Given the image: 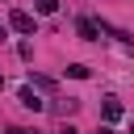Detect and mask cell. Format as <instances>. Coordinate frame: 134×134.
<instances>
[{
	"mask_svg": "<svg viewBox=\"0 0 134 134\" xmlns=\"http://www.w3.org/2000/svg\"><path fill=\"white\" fill-rule=\"evenodd\" d=\"M8 25H13L17 34H38L34 17H29V13H21V8H13V13H8Z\"/></svg>",
	"mask_w": 134,
	"mask_h": 134,
	"instance_id": "6da1fadb",
	"label": "cell"
},
{
	"mask_svg": "<svg viewBox=\"0 0 134 134\" xmlns=\"http://www.w3.org/2000/svg\"><path fill=\"white\" fill-rule=\"evenodd\" d=\"M17 100H21V105H25L29 113H42V109H46V100H42V96L34 92V84H25V88L17 92Z\"/></svg>",
	"mask_w": 134,
	"mask_h": 134,
	"instance_id": "7a4b0ae2",
	"label": "cell"
},
{
	"mask_svg": "<svg viewBox=\"0 0 134 134\" xmlns=\"http://www.w3.org/2000/svg\"><path fill=\"white\" fill-rule=\"evenodd\" d=\"M75 34H80L84 42H96V38H100V34H96V21H92V17H80V21H75Z\"/></svg>",
	"mask_w": 134,
	"mask_h": 134,
	"instance_id": "3957f363",
	"label": "cell"
},
{
	"mask_svg": "<svg viewBox=\"0 0 134 134\" xmlns=\"http://www.w3.org/2000/svg\"><path fill=\"white\" fill-rule=\"evenodd\" d=\"M100 113H105V121H117V117H121V100H117V96H109V100L100 105Z\"/></svg>",
	"mask_w": 134,
	"mask_h": 134,
	"instance_id": "277c9868",
	"label": "cell"
},
{
	"mask_svg": "<svg viewBox=\"0 0 134 134\" xmlns=\"http://www.w3.org/2000/svg\"><path fill=\"white\" fill-rule=\"evenodd\" d=\"M34 8H38L42 17H50V13H59V0H34Z\"/></svg>",
	"mask_w": 134,
	"mask_h": 134,
	"instance_id": "5b68a950",
	"label": "cell"
},
{
	"mask_svg": "<svg viewBox=\"0 0 134 134\" xmlns=\"http://www.w3.org/2000/svg\"><path fill=\"white\" fill-rule=\"evenodd\" d=\"M67 75H71V80H88V67H84V63H71Z\"/></svg>",
	"mask_w": 134,
	"mask_h": 134,
	"instance_id": "8992f818",
	"label": "cell"
},
{
	"mask_svg": "<svg viewBox=\"0 0 134 134\" xmlns=\"http://www.w3.org/2000/svg\"><path fill=\"white\" fill-rule=\"evenodd\" d=\"M29 84H34V88H54L50 75H34V71H29Z\"/></svg>",
	"mask_w": 134,
	"mask_h": 134,
	"instance_id": "52a82bcc",
	"label": "cell"
},
{
	"mask_svg": "<svg viewBox=\"0 0 134 134\" xmlns=\"http://www.w3.org/2000/svg\"><path fill=\"white\" fill-rule=\"evenodd\" d=\"M8 134H38V130H21V126H8Z\"/></svg>",
	"mask_w": 134,
	"mask_h": 134,
	"instance_id": "ba28073f",
	"label": "cell"
},
{
	"mask_svg": "<svg viewBox=\"0 0 134 134\" xmlns=\"http://www.w3.org/2000/svg\"><path fill=\"white\" fill-rule=\"evenodd\" d=\"M96 134H113V130H109V126H100V130H96Z\"/></svg>",
	"mask_w": 134,
	"mask_h": 134,
	"instance_id": "9c48e42d",
	"label": "cell"
},
{
	"mask_svg": "<svg viewBox=\"0 0 134 134\" xmlns=\"http://www.w3.org/2000/svg\"><path fill=\"white\" fill-rule=\"evenodd\" d=\"M0 88H4V75H0Z\"/></svg>",
	"mask_w": 134,
	"mask_h": 134,
	"instance_id": "30bf717a",
	"label": "cell"
},
{
	"mask_svg": "<svg viewBox=\"0 0 134 134\" xmlns=\"http://www.w3.org/2000/svg\"><path fill=\"white\" fill-rule=\"evenodd\" d=\"M0 38H4V29H0Z\"/></svg>",
	"mask_w": 134,
	"mask_h": 134,
	"instance_id": "8fae6325",
	"label": "cell"
},
{
	"mask_svg": "<svg viewBox=\"0 0 134 134\" xmlns=\"http://www.w3.org/2000/svg\"><path fill=\"white\" fill-rule=\"evenodd\" d=\"M130 134H134V126H130Z\"/></svg>",
	"mask_w": 134,
	"mask_h": 134,
	"instance_id": "7c38bea8",
	"label": "cell"
}]
</instances>
